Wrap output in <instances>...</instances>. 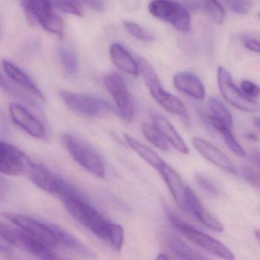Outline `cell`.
<instances>
[{
	"mask_svg": "<svg viewBox=\"0 0 260 260\" xmlns=\"http://www.w3.org/2000/svg\"><path fill=\"white\" fill-rule=\"evenodd\" d=\"M141 130L147 141L151 143L154 147H157L162 151H167L169 150L167 141L164 139L159 131L155 127L154 124L144 123L141 126Z\"/></svg>",
	"mask_w": 260,
	"mask_h": 260,
	"instance_id": "obj_26",
	"label": "cell"
},
{
	"mask_svg": "<svg viewBox=\"0 0 260 260\" xmlns=\"http://www.w3.org/2000/svg\"><path fill=\"white\" fill-rule=\"evenodd\" d=\"M110 56L112 63L118 69L135 77L139 74L138 62L120 44L114 43L111 46Z\"/></svg>",
	"mask_w": 260,
	"mask_h": 260,
	"instance_id": "obj_21",
	"label": "cell"
},
{
	"mask_svg": "<svg viewBox=\"0 0 260 260\" xmlns=\"http://www.w3.org/2000/svg\"><path fill=\"white\" fill-rule=\"evenodd\" d=\"M30 162L23 151L13 144L0 141V173L21 176L27 173Z\"/></svg>",
	"mask_w": 260,
	"mask_h": 260,
	"instance_id": "obj_11",
	"label": "cell"
},
{
	"mask_svg": "<svg viewBox=\"0 0 260 260\" xmlns=\"http://www.w3.org/2000/svg\"><path fill=\"white\" fill-rule=\"evenodd\" d=\"M2 216L48 247L54 249L59 246L49 223L18 213L5 212Z\"/></svg>",
	"mask_w": 260,
	"mask_h": 260,
	"instance_id": "obj_8",
	"label": "cell"
},
{
	"mask_svg": "<svg viewBox=\"0 0 260 260\" xmlns=\"http://www.w3.org/2000/svg\"><path fill=\"white\" fill-rule=\"evenodd\" d=\"M62 140L68 153L79 165L96 177H105L106 167L104 159L90 144L70 133L64 134Z\"/></svg>",
	"mask_w": 260,
	"mask_h": 260,
	"instance_id": "obj_3",
	"label": "cell"
},
{
	"mask_svg": "<svg viewBox=\"0 0 260 260\" xmlns=\"http://www.w3.org/2000/svg\"><path fill=\"white\" fill-rule=\"evenodd\" d=\"M103 240L117 250H121L124 243V229L122 226L110 222Z\"/></svg>",
	"mask_w": 260,
	"mask_h": 260,
	"instance_id": "obj_29",
	"label": "cell"
},
{
	"mask_svg": "<svg viewBox=\"0 0 260 260\" xmlns=\"http://www.w3.org/2000/svg\"><path fill=\"white\" fill-rule=\"evenodd\" d=\"M59 245H63L77 253L84 255H92L90 249L85 246L78 238L69 231L55 223H49Z\"/></svg>",
	"mask_w": 260,
	"mask_h": 260,
	"instance_id": "obj_22",
	"label": "cell"
},
{
	"mask_svg": "<svg viewBox=\"0 0 260 260\" xmlns=\"http://www.w3.org/2000/svg\"><path fill=\"white\" fill-rule=\"evenodd\" d=\"M165 243L169 249L177 258H183V259H205L206 258V257L204 256L200 252L188 246L183 240L173 234H170L166 235Z\"/></svg>",
	"mask_w": 260,
	"mask_h": 260,
	"instance_id": "obj_23",
	"label": "cell"
},
{
	"mask_svg": "<svg viewBox=\"0 0 260 260\" xmlns=\"http://www.w3.org/2000/svg\"><path fill=\"white\" fill-rule=\"evenodd\" d=\"M210 112L207 115L209 124L220 133L223 131L232 130L233 118L226 106L215 98L208 101Z\"/></svg>",
	"mask_w": 260,
	"mask_h": 260,
	"instance_id": "obj_16",
	"label": "cell"
},
{
	"mask_svg": "<svg viewBox=\"0 0 260 260\" xmlns=\"http://www.w3.org/2000/svg\"><path fill=\"white\" fill-rule=\"evenodd\" d=\"M253 123L257 128H259V118H258V117H255V118H254Z\"/></svg>",
	"mask_w": 260,
	"mask_h": 260,
	"instance_id": "obj_43",
	"label": "cell"
},
{
	"mask_svg": "<svg viewBox=\"0 0 260 260\" xmlns=\"http://www.w3.org/2000/svg\"><path fill=\"white\" fill-rule=\"evenodd\" d=\"M9 191V184L2 176H0V199L6 197Z\"/></svg>",
	"mask_w": 260,
	"mask_h": 260,
	"instance_id": "obj_39",
	"label": "cell"
},
{
	"mask_svg": "<svg viewBox=\"0 0 260 260\" xmlns=\"http://www.w3.org/2000/svg\"><path fill=\"white\" fill-rule=\"evenodd\" d=\"M185 211L191 213L199 221L210 229L217 232L223 231L222 223L205 209L194 191L188 186L185 192Z\"/></svg>",
	"mask_w": 260,
	"mask_h": 260,
	"instance_id": "obj_14",
	"label": "cell"
},
{
	"mask_svg": "<svg viewBox=\"0 0 260 260\" xmlns=\"http://www.w3.org/2000/svg\"><path fill=\"white\" fill-rule=\"evenodd\" d=\"M30 20L36 21L44 29L63 39L64 24L53 10L50 0H21Z\"/></svg>",
	"mask_w": 260,
	"mask_h": 260,
	"instance_id": "obj_4",
	"label": "cell"
},
{
	"mask_svg": "<svg viewBox=\"0 0 260 260\" xmlns=\"http://www.w3.org/2000/svg\"><path fill=\"white\" fill-rule=\"evenodd\" d=\"M105 86L115 100L121 117L126 121L135 118V106L127 84L117 73L107 74L104 78Z\"/></svg>",
	"mask_w": 260,
	"mask_h": 260,
	"instance_id": "obj_10",
	"label": "cell"
},
{
	"mask_svg": "<svg viewBox=\"0 0 260 260\" xmlns=\"http://www.w3.org/2000/svg\"><path fill=\"white\" fill-rule=\"evenodd\" d=\"M58 54L66 74L69 76L76 75L78 73L79 61L74 51L70 48H60Z\"/></svg>",
	"mask_w": 260,
	"mask_h": 260,
	"instance_id": "obj_27",
	"label": "cell"
},
{
	"mask_svg": "<svg viewBox=\"0 0 260 260\" xmlns=\"http://www.w3.org/2000/svg\"><path fill=\"white\" fill-rule=\"evenodd\" d=\"M202 7L213 20L218 24L223 23L225 18L224 10L217 0H202Z\"/></svg>",
	"mask_w": 260,
	"mask_h": 260,
	"instance_id": "obj_30",
	"label": "cell"
},
{
	"mask_svg": "<svg viewBox=\"0 0 260 260\" xmlns=\"http://www.w3.org/2000/svg\"><path fill=\"white\" fill-rule=\"evenodd\" d=\"M170 257H169V255H167V254H159L156 258L157 259H167V258H170Z\"/></svg>",
	"mask_w": 260,
	"mask_h": 260,
	"instance_id": "obj_42",
	"label": "cell"
},
{
	"mask_svg": "<svg viewBox=\"0 0 260 260\" xmlns=\"http://www.w3.org/2000/svg\"><path fill=\"white\" fill-rule=\"evenodd\" d=\"M10 113L13 122L30 136L38 139L46 138L47 131L42 121L34 116L23 106L19 103H11L10 106Z\"/></svg>",
	"mask_w": 260,
	"mask_h": 260,
	"instance_id": "obj_12",
	"label": "cell"
},
{
	"mask_svg": "<svg viewBox=\"0 0 260 260\" xmlns=\"http://www.w3.org/2000/svg\"><path fill=\"white\" fill-rule=\"evenodd\" d=\"M240 87H241L242 92L249 98H257L259 95L258 86L249 80H243L241 82Z\"/></svg>",
	"mask_w": 260,
	"mask_h": 260,
	"instance_id": "obj_36",
	"label": "cell"
},
{
	"mask_svg": "<svg viewBox=\"0 0 260 260\" xmlns=\"http://www.w3.org/2000/svg\"><path fill=\"white\" fill-rule=\"evenodd\" d=\"M152 121L166 141H169L180 153L183 154L188 153L189 149L188 146L167 118L162 115H154L152 116Z\"/></svg>",
	"mask_w": 260,
	"mask_h": 260,
	"instance_id": "obj_20",
	"label": "cell"
},
{
	"mask_svg": "<svg viewBox=\"0 0 260 260\" xmlns=\"http://www.w3.org/2000/svg\"><path fill=\"white\" fill-rule=\"evenodd\" d=\"M60 199L68 212L77 221L103 240L109 221L104 218L77 188H73Z\"/></svg>",
	"mask_w": 260,
	"mask_h": 260,
	"instance_id": "obj_1",
	"label": "cell"
},
{
	"mask_svg": "<svg viewBox=\"0 0 260 260\" xmlns=\"http://www.w3.org/2000/svg\"><path fill=\"white\" fill-rule=\"evenodd\" d=\"M156 103L167 112L180 117H187L188 112L182 101L164 89L153 97Z\"/></svg>",
	"mask_w": 260,
	"mask_h": 260,
	"instance_id": "obj_25",
	"label": "cell"
},
{
	"mask_svg": "<svg viewBox=\"0 0 260 260\" xmlns=\"http://www.w3.org/2000/svg\"><path fill=\"white\" fill-rule=\"evenodd\" d=\"M196 181H197L199 186H200L204 191H206L208 194L213 196H217V194H218L219 191L217 187H216L209 179L205 177V176H202V175H197V176H196Z\"/></svg>",
	"mask_w": 260,
	"mask_h": 260,
	"instance_id": "obj_35",
	"label": "cell"
},
{
	"mask_svg": "<svg viewBox=\"0 0 260 260\" xmlns=\"http://www.w3.org/2000/svg\"><path fill=\"white\" fill-rule=\"evenodd\" d=\"M192 144L194 148L205 159L212 162L222 170L231 173H237V168L234 162L228 157L226 154L220 151L218 148L214 147L211 143L199 138H194Z\"/></svg>",
	"mask_w": 260,
	"mask_h": 260,
	"instance_id": "obj_15",
	"label": "cell"
},
{
	"mask_svg": "<svg viewBox=\"0 0 260 260\" xmlns=\"http://www.w3.org/2000/svg\"><path fill=\"white\" fill-rule=\"evenodd\" d=\"M165 211L173 226L196 246L223 259L231 260L235 258L232 251L226 245L188 224L176 213L173 212L169 207H165Z\"/></svg>",
	"mask_w": 260,
	"mask_h": 260,
	"instance_id": "obj_2",
	"label": "cell"
},
{
	"mask_svg": "<svg viewBox=\"0 0 260 260\" xmlns=\"http://www.w3.org/2000/svg\"><path fill=\"white\" fill-rule=\"evenodd\" d=\"M220 134L223 135L225 144H226V147L231 150V152H233L237 156H240V157H244L246 156V152H245L244 149L239 144L238 141L236 139L234 135H233L232 130L223 131Z\"/></svg>",
	"mask_w": 260,
	"mask_h": 260,
	"instance_id": "obj_32",
	"label": "cell"
},
{
	"mask_svg": "<svg viewBox=\"0 0 260 260\" xmlns=\"http://www.w3.org/2000/svg\"><path fill=\"white\" fill-rule=\"evenodd\" d=\"M217 82L222 96L233 106L244 112L256 113L259 106L256 102L245 95L234 84L231 74L224 68L217 69Z\"/></svg>",
	"mask_w": 260,
	"mask_h": 260,
	"instance_id": "obj_9",
	"label": "cell"
},
{
	"mask_svg": "<svg viewBox=\"0 0 260 260\" xmlns=\"http://www.w3.org/2000/svg\"><path fill=\"white\" fill-rule=\"evenodd\" d=\"M53 8L77 17H83V8L79 0H50Z\"/></svg>",
	"mask_w": 260,
	"mask_h": 260,
	"instance_id": "obj_28",
	"label": "cell"
},
{
	"mask_svg": "<svg viewBox=\"0 0 260 260\" xmlns=\"http://www.w3.org/2000/svg\"><path fill=\"white\" fill-rule=\"evenodd\" d=\"M159 172L168 185L170 192L176 203L182 209L185 211V192L187 186L184 184L179 173L166 162Z\"/></svg>",
	"mask_w": 260,
	"mask_h": 260,
	"instance_id": "obj_19",
	"label": "cell"
},
{
	"mask_svg": "<svg viewBox=\"0 0 260 260\" xmlns=\"http://www.w3.org/2000/svg\"><path fill=\"white\" fill-rule=\"evenodd\" d=\"M31 182L41 189L58 196L64 180L56 176L51 170L36 162H30L28 171Z\"/></svg>",
	"mask_w": 260,
	"mask_h": 260,
	"instance_id": "obj_13",
	"label": "cell"
},
{
	"mask_svg": "<svg viewBox=\"0 0 260 260\" xmlns=\"http://www.w3.org/2000/svg\"><path fill=\"white\" fill-rule=\"evenodd\" d=\"M124 137L127 145L153 168L159 171L165 164V162L151 149L141 144L129 135L125 134Z\"/></svg>",
	"mask_w": 260,
	"mask_h": 260,
	"instance_id": "obj_24",
	"label": "cell"
},
{
	"mask_svg": "<svg viewBox=\"0 0 260 260\" xmlns=\"http://www.w3.org/2000/svg\"><path fill=\"white\" fill-rule=\"evenodd\" d=\"M230 10L239 15L249 13L252 9V4L248 0H223Z\"/></svg>",
	"mask_w": 260,
	"mask_h": 260,
	"instance_id": "obj_33",
	"label": "cell"
},
{
	"mask_svg": "<svg viewBox=\"0 0 260 260\" xmlns=\"http://www.w3.org/2000/svg\"><path fill=\"white\" fill-rule=\"evenodd\" d=\"M92 10L98 12H103L105 9L103 0H80Z\"/></svg>",
	"mask_w": 260,
	"mask_h": 260,
	"instance_id": "obj_37",
	"label": "cell"
},
{
	"mask_svg": "<svg viewBox=\"0 0 260 260\" xmlns=\"http://www.w3.org/2000/svg\"><path fill=\"white\" fill-rule=\"evenodd\" d=\"M0 33H1V28H0Z\"/></svg>",
	"mask_w": 260,
	"mask_h": 260,
	"instance_id": "obj_44",
	"label": "cell"
},
{
	"mask_svg": "<svg viewBox=\"0 0 260 260\" xmlns=\"http://www.w3.org/2000/svg\"><path fill=\"white\" fill-rule=\"evenodd\" d=\"M9 85H10V82L5 78V77L3 75L2 72L0 71V87L7 91L8 89Z\"/></svg>",
	"mask_w": 260,
	"mask_h": 260,
	"instance_id": "obj_41",
	"label": "cell"
},
{
	"mask_svg": "<svg viewBox=\"0 0 260 260\" xmlns=\"http://www.w3.org/2000/svg\"><path fill=\"white\" fill-rule=\"evenodd\" d=\"M249 159L251 162L256 166L257 168L259 167V152L258 150H254L249 154Z\"/></svg>",
	"mask_w": 260,
	"mask_h": 260,
	"instance_id": "obj_40",
	"label": "cell"
},
{
	"mask_svg": "<svg viewBox=\"0 0 260 260\" xmlns=\"http://www.w3.org/2000/svg\"><path fill=\"white\" fill-rule=\"evenodd\" d=\"M4 72L11 81L20 86L22 89L26 90L29 93L32 94L35 96L39 98L42 101H46L43 92L39 89L37 86L33 83L29 77L24 73L20 68L12 63L8 60H4L3 61Z\"/></svg>",
	"mask_w": 260,
	"mask_h": 260,
	"instance_id": "obj_17",
	"label": "cell"
},
{
	"mask_svg": "<svg viewBox=\"0 0 260 260\" xmlns=\"http://www.w3.org/2000/svg\"><path fill=\"white\" fill-rule=\"evenodd\" d=\"M242 174L245 180L250 184L252 187L258 188L259 187V175L258 172L249 166H243L242 167Z\"/></svg>",
	"mask_w": 260,
	"mask_h": 260,
	"instance_id": "obj_34",
	"label": "cell"
},
{
	"mask_svg": "<svg viewBox=\"0 0 260 260\" xmlns=\"http://www.w3.org/2000/svg\"><path fill=\"white\" fill-rule=\"evenodd\" d=\"M175 87L198 100H202L205 96V89L200 79L188 72H181L173 78Z\"/></svg>",
	"mask_w": 260,
	"mask_h": 260,
	"instance_id": "obj_18",
	"label": "cell"
},
{
	"mask_svg": "<svg viewBox=\"0 0 260 260\" xmlns=\"http://www.w3.org/2000/svg\"><path fill=\"white\" fill-rule=\"evenodd\" d=\"M244 45L248 50L252 51V52L257 53V54L260 52L259 42L255 40V39H249V40L245 42Z\"/></svg>",
	"mask_w": 260,
	"mask_h": 260,
	"instance_id": "obj_38",
	"label": "cell"
},
{
	"mask_svg": "<svg viewBox=\"0 0 260 260\" xmlns=\"http://www.w3.org/2000/svg\"><path fill=\"white\" fill-rule=\"evenodd\" d=\"M60 99L71 110L87 118H100L113 112V108L106 100L85 94L60 90Z\"/></svg>",
	"mask_w": 260,
	"mask_h": 260,
	"instance_id": "obj_5",
	"label": "cell"
},
{
	"mask_svg": "<svg viewBox=\"0 0 260 260\" xmlns=\"http://www.w3.org/2000/svg\"><path fill=\"white\" fill-rule=\"evenodd\" d=\"M124 27L131 36H134L135 39L141 42H152L154 39L150 33L147 32L142 27L135 22L126 21L124 22Z\"/></svg>",
	"mask_w": 260,
	"mask_h": 260,
	"instance_id": "obj_31",
	"label": "cell"
},
{
	"mask_svg": "<svg viewBox=\"0 0 260 260\" xmlns=\"http://www.w3.org/2000/svg\"><path fill=\"white\" fill-rule=\"evenodd\" d=\"M0 234L5 237L12 246L19 248L36 258L42 259H57L60 258L53 249L38 241L19 228H13L0 222Z\"/></svg>",
	"mask_w": 260,
	"mask_h": 260,
	"instance_id": "obj_6",
	"label": "cell"
},
{
	"mask_svg": "<svg viewBox=\"0 0 260 260\" xmlns=\"http://www.w3.org/2000/svg\"><path fill=\"white\" fill-rule=\"evenodd\" d=\"M150 14L171 24L178 31L188 32L191 30V18L185 7L168 0H153L149 4Z\"/></svg>",
	"mask_w": 260,
	"mask_h": 260,
	"instance_id": "obj_7",
	"label": "cell"
}]
</instances>
